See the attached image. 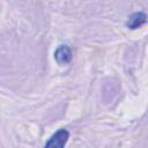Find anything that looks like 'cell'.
I'll list each match as a JSON object with an SVG mask.
<instances>
[{
	"label": "cell",
	"instance_id": "obj_1",
	"mask_svg": "<svg viewBox=\"0 0 148 148\" xmlns=\"http://www.w3.org/2000/svg\"><path fill=\"white\" fill-rule=\"evenodd\" d=\"M69 138V133L67 130L61 128L57 131L46 142L45 148H64L67 140Z\"/></svg>",
	"mask_w": 148,
	"mask_h": 148
},
{
	"label": "cell",
	"instance_id": "obj_3",
	"mask_svg": "<svg viewBox=\"0 0 148 148\" xmlns=\"http://www.w3.org/2000/svg\"><path fill=\"white\" fill-rule=\"evenodd\" d=\"M146 21H147V15L142 12H138V13L132 14L128 17V20L126 22V25L130 29H136V28L141 27L142 24H145Z\"/></svg>",
	"mask_w": 148,
	"mask_h": 148
},
{
	"label": "cell",
	"instance_id": "obj_2",
	"mask_svg": "<svg viewBox=\"0 0 148 148\" xmlns=\"http://www.w3.org/2000/svg\"><path fill=\"white\" fill-rule=\"evenodd\" d=\"M73 54L67 45H60L54 52V59L59 65H67L72 61Z\"/></svg>",
	"mask_w": 148,
	"mask_h": 148
}]
</instances>
